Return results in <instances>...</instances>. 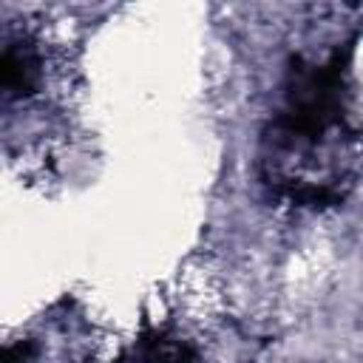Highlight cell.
<instances>
[{
  "label": "cell",
  "mask_w": 363,
  "mask_h": 363,
  "mask_svg": "<svg viewBox=\"0 0 363 363\" xmlns=\"http://www.w3.org/2000/svg\"><path fill=\"white\" fill-rule=\"evenodd\" d=\"M354 142L340 57L298 60L286 79L284 108L264 136L267 182L295 204H337L349 187Z\"/></svg>",
  "instance_id": "1"
},
{
  "label": "cell",
  "mask_w": 363,
  "mask_h": 363,
  "mask_svg": "<svg viewBox=\"0 0 363 363\" xmlns=\"http://www.w3.org/2000/svg\"><path fill=\"white\" fill-rule=\"evenodd\" d=\"M34 65L14 54V51H0V96H17L26 94L34 85Z\"/></svg>",
  "instance_id": "2"
}]
</instances>
